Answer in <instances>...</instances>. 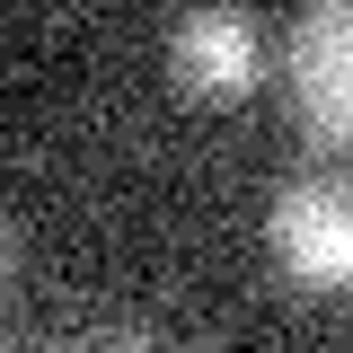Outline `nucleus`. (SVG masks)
Returning <instances> with one entry per match:
<instances>
[{
	"label": "nucleus",
	"mask_w": 353,
	"mask_h": 353,
	"mask_svg": "<svg viewBox=\"0 0 353 353\" xmlns=\"http://www.w3.org/2000/svg\"><path fill=\"white\" fill-rule=\"evenodd\" d=\"M71 353H176V345H159V336H88Z\"/></svg>",
	"instance_id": "nucleus-4"
},
{
	"label": "nucleus",
	"mask_w": 353,
	"mask_h": 353,
	"mask_svg": "<svg viewBox=\"0 0 353 353\" xmlns=\"http://www.w3.org/2000/svg\"><path fill=\"white\" fill-rule=\"evenodd\" d=\"M168 71L194 97H239V88H256L265 71V36L248 9H185L168 27Z\"/></svg>",
	"instance_id": "nucleus-3"
},
{
	"label": "nucleus",
	"mask_w": 353,
	"mask_h": 353,
	"mask_svg": "<svg viewBox=\"0 0 353 353\" xmlns=\"http://www.w3.org/2000/svg\"><path fill=\"white\" fill-rule=\"evenodd\" d=\"M265 248L309 292H353V176L345 168H301L265 203Z\"/></svg>",
	"instance_id": "nucleus-1"
},
{
	"label": "nucleus",
	"mask_w": 353,
	"mask_h": 353,
	"mask_svg": "<svg viewBox=\"0 0 353 353\" xmlns=\"http://www.w3.org/2000/svg\"><path fill=\"white\" fill-rule=\"evenodd\" d=\"M283 80L318 141L353 150V0H318L283 36Z\"/></svg>",
	"instance_id": "nucleus-2"
},
{
	"label": "nucleus",
	"mask_w": 353,
	"mask_h": 353,
	"mask_svg": "<svg viewBox=\"0 0 353 353\" xmlns=\"http://www.w3.org/2000/svg\"><path fill=\"white\" fill-rule=\"evenodd\" d=\"M0 353H9V345H0Z\"/></svg>",
	"instance_id": "nucleus-6"
},
{
	"label": "nucleus",
	"mask_w": 353,
	"mask_h": 353,
	"mask_svg": "<svg viewBox=\"0 0 353 353\" xmlns=\"http://www.w3.org/2000/svg\"><path fill=\"white\" fill-rule=\"evenodd\" d=\"M9 256H18V239H9V212H0V274H9Z\"/></svg>",
	"instance_id": "nucleus-5"
}]
</instances>
